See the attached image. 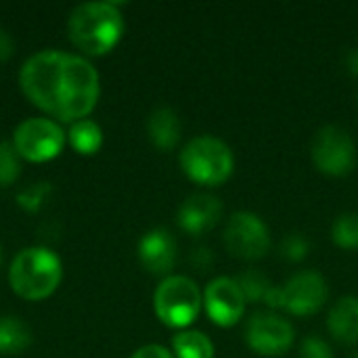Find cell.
I'll use <instances>...</instances> for the list:
<instances>
[{"label": "cell", "instance_id": "6da1fadb", "mask_svg": "<svg viewBox=\"0 0 358 358\" xmlns=\"http://www.w3.org/2000/svg\"><path fill=\"white\" fill-rule=\"evenodd\" d=\"M23 94L44 113L61 122L86 120L99 103L101 80L94 65L71 52L38 50L19 69Z\"/></svg>", "mask_w": 358, "mask_h": 358}, {"label": "cell", "instance_id": "7a4b0ae2", "mask_svg": "<svg viewBox=\"0 0 358 358\" xmlns=\"http://www.w3.org/2000/svg\"><path fill=\"white\" fill-rule=\"evenodd\" d=\"M124 15L115 2H82L67 19V34L84 55L109 52L124 34Z\"/></svg>", "mask_w": 358, "mask_h": 358}, {"label": "cell", "instance_id": "3957f363", "mask_svg": "<svg viewBox=\"0 0 358 358\" xmlns=\"http://www.w3.org/2000/svg\"><path fill=\"white\" fill-rule=\"evenodd\" d=\"M63 279V264L59 256L48 248H25L21 250L8 268L10 289L29 302L48 298Z\"/></svg>", "mask_w": 358, "mask_h": 358}, {"label": "cell", "instance_id": "277c9868", "mask_svg": "<svg viewBox=\"0 0 358 358\" xmlns=\"http://www.w3.org/2000/svg\"><path fill=\"white\" fill-rule=\"evenodd\" d=\"M178 164L191 182L199 187H220L235 172V153L222 138L199 134L182 147Z\"/></svg>", "mask_w": 358, "mask_h": 358}, {"label": "cell", "instance_id": "5b68a950", "mask_svg": "<svg viewBox=\"0 0 358 358\" xmlns=\"http://www.w3.org/2000/svg\"><path fill=\"white\" fill-rule=\"evenodd\" d=\"M155 317L170 329H189L203 310V292L185 275L164 277L153 294Z\"/></svg>", "mask_w": 358, "mask_h": 358}, {"label": "cell", "instance_id": "8992f818", "mask_svg": "<svg viewBox=\"0 0 358 358\" xmlns=\"http://www.w3.org/2000/svg\"><path fill=\"white\" fill-rule=\"evenodd\" d=\"M329 298L327 281L317 271H300L292 275L283 285H275L264 304L273 313H285L292 317H313L323 310Z\"/></svg>", "mask_w": 358, "mask_h": 358}, {"label": "cell", "instance_id": "52a82bcc", "mask_svg": "<svg viewBox=\"0 0 358 358\" xmlns=\"http://www.w3.org/2000/svg\"><path fill=\"white\" fill-rule=\"evenodd\" d=\"M222 243L233 258L256 262L271 252L273 237L268 224L256 212L241 210L231 214V218L227 220Z\"/></svg>", "mask_w": 358, "mask_h": 358}, {"label": "cell", "instance_id": "ba28073f", "mask_svg": "<svg viewBox=\"0 0 358 358\" xmlns=\"http://www.w3.org/2000/svg\"><path fill=\"white\" fill-rule=\"evenodd\" d=\"M310 157L321 174L340 178L350 174L357 166V143L346 128L329 124L315 134Z\"/></svg>", "mask_w": 358, "mask_h": 358}, {"label": "cell", "instance_id": "9c48e42d", "mask_svg": "<svg viewBox=\"0 0 358 358\" xmlns=\"http://www.w3.org/2000/svg\"><path fill=\"white\" fill-rule=\"evenodd\" d=\"M65 145V130L50 117L23 120L13 132V147L21 159L42 164L55 159Z\"/></svg>", "mask_w": 358, "mask_h": 358}, {"label": "cell", "instance_id": "30bf717a", "mask_svg": "<svg viewBox=\"0 0 358 358\" xmlns=\"http://www.w3.org/2000/svg\"><path fill=\"white\" fill-rule=\"evenodd\" d=\"M296 340L294 325L273 310L254 313L245 325V344L258 357L275 358L289 352Z\"/></svg>", "mask_w": 358, "mask_h": 358}, {"label": "cell", "instance_id": "8fae6325", "mask_svg": "<svg viewBox=\"0 0 358 358\" xmlns=\"http://www.w3.org/2000/svg\"><path fill=\"white\" fill-rule=\"evenodd\" d=\"M248 300L237 277H216L203 289V310L208 319L222 329L239 325L245 315Z\"/></svg>", "mask_w": 358, "mask_h": 358}, {"label": "cell", "instance_id": "7c38bea8", "mask_svg": "<svg viewBox=\"0 0 358 358\" xmlns=\"http://www.w3.org/2000/svg\"><path fill=\"white\" fill-rule=\"evenodd\" d=\"M222 201L216 195L210 193H195L189 195L176 214L178 227L193 237H201L206 233H210L220 220H222Z\"/></svg>", "mask_w": 358, "mask_h": 358}, {"label": "cell", "instance_id": "4fadbf2b", "mask_svg": "<svg viewBox=\"0 0 358 358\" xmlns=\"http://www.w3.org/2000/svg\"><path fill=\"white\" fill-rule=\"evenodd\" d=\"M136 254L145 271L151 275L170 277V271L176 264V241L168 229L157 227L141 237Z\"/></svg>", "mask_w": 358, "mask_h": 358}, {"label": "cell", "instance_id": "5bb4252c", "mask_svg": "<svg viewBox=\"0 0 358 358\" xmlns=\"http://www.w3.org/2000/svg\"><path fill=\"white\" fill-rule=\"evenodd\" d=\"M327 329L329 336L344 344H358V298L357 296H342L334 302L327 313Z\"/></svg>", "mask_w": 358, "mask_h": 358}, {"label": "cell", "instance_id": "9a60e30c", "mask_svg": "<svg viewBox=\"0 0 358 358\" xmlns=\"http://www.w3.org/2000/svg\"><path fill=\"white\" fill-rule=\"evenodd\" d=\"M147 134L155 149L159 151H172L182 136V124L174 109L170 107H157L151 111L147 120Z\"/></svg>", "mask_w": 358, "mask_h": 358}, {"label": "cell", "instance_id": "2e32d148", "mask_svg": "<svg viewBox=\"0 0 358 358\" xmlns=\"http://www.w3.org/2000/svg\"><path fill=\"white\" fill-rule=\"evenodd\" d=\"M172 355L174 358H214V342L197 329L178 331L172 338Z\"/></svg>", "mask_w": 358, "mask_h": 358}, {"label": "cell", "instance_id": "e0dca14e", "mask_svg": "<svg viewBox=\"0 0 358 358\" xmlns=\"http://www.w3.org/2000/svg\"><path fill=\"white\" fill-rule=\"evenodd\" d=\"M31 340V329L19 317H0V355H21Z\"/></svg>", "mask_w": 358, "mask_h": 358}, {"label": "cell", "instance_id": "ac0fdd59", "mask_svg": "<svg viewBox=\"0 0 358 358\" xmlns=\"http://www.w3.org/2000/svg\"><path fill=\"white\" fill-rule=\"evenodd\" d=\"M67 141L69 145L84 155H92L101 149L103 145V130L96 122L92 120H78L71 124L69 132H67Z\"/></svg>", "mask_w": 358, "mask_h": 358}, {"label": "cell", "instance_id": "d6986e66", "mask_svg": "<svg viewBox=\"0 0 358 358\" xmlns=\"http://www.w3.org/2000/svg\"><path fill=\"white\" fill-rule=\"evenodd\" d=\"M331 241L336 248L355 252L358 250V214L344 212L331 224Z\"/></svg>", "mask_w": 358, "mask_h": 358}, {"label": "cell", "instance_id": "ffe728a7", "mask_svg": "<svg viewBox=\"0 0 358 358\" xmlns=\"http://www.w3.org/2000/svg\"><path fill=\"white\" fill-rule=\"evenodd\" d=\"M237 281H239V285H241V292H243L245 300L252 302V304L264 302L266 296H268V292L275 287V285L271 283V279H268L264 273L256 271V268H250V271L241 273V275L237 277Z\"/></svg>", "mask_w": 358, "mask_h": 358}, {"label": "cell", "instance_id": "44dd1931", "mask_svg": "<svg viewBox=\"0 0 358 358\" xmlns=\"http://www.w3.org/2000/svg\"><path fill=\"white\" fill-rule=\"evenodd\" d=\"M310 239L304 235V233H300V231H292V233H287L283 239H281V243H279V254H281V258L283 260H287V262H292V264H300V262H304L308 256H310Z\"/></svg>", "mask_w": 358, "mask_h": 358}, {"label": "cell", "instance_id": "7402d4cb", "mask_svg": "<svg viewBox=\"0 0 358 358\" xmlns=\"http://www.w3.org/2000/svg\"><path fill=\"white\" fill-rule=\"evenodd\" d=\"M21 174V157L13 143L0 141V187L13 185Z\"/></svg>", "mask_w": 358, "mask_h": 358}, {"label": "cell", "instance_id": "603a6c76", "mask_svg": "<svg viewBox=\"0 0 358 358\" xmlns=\"http://www.w3.org/2000/svg\"><path fill=\"white\" fill-rule=\"evenodd\" d=\"M50 191H52L50 182H36V185H29V187H25V189H21V191L17 193V203H19L23 210H27V212H38V210L46 203Z\"/></svg>", "mask_w": 358, "mask_h": 358}, {"label": "cell", "instance_id": "cb8c5ba5", "mask_svg": "<svg viewBox=\"0 0 358 358\" xmlns=\"http://www.w3.org/2000/svg\"><path fill=\"white\" fill-rule=\"evenodd\" d=\"M300 358H336L334 348L319 336H306L300 342Z\"/></svg>", "mask_w": 358, "mask_h": 358}, {"label": "cell", "instance_id": "d4e9b609", "mask_svg": "<svg viewBox=\"0 0 358 358\" xmlns=\"http://www.w3.org/2000/svg\"><path fill=\"white\" fill-rule=\"evenodd\" d=\"M189 260H191V264L197 268V271H210L212 266H214V252L210 250V248H197V250H193V254L189 256Z\"/></svg>", "mask_w": 358, "mask_h": 358}, {"label": "cell", "instance_id": "484cf974", "mask_svg": "<svg viewBox=\"0 0 358 358\" xmlns=\"http://www.w3.org/2000/svg\"><path fill=\"white\" fill-rule=\"evenodd\" d=\"M130 358H174L172 350H168L166 346H159V344H147V346H141L138 350H134Z\"/></svg>", "mask_w": 358, "mask_h": 358}, {"label": "cell", "instance_id": "4316f807", "mask_svg": "<svg viewBox=\"0 0 358 358\" xmlns=\"http://www.w3.org/2000/svg\"><path fill=\"white\" fill-rule=\"evenodd\" d=\"M13 50H15V42H13L10 34H8V31H4V29L0 27V61L10 59Z\"/></svg>", "mask_w": 358, "mask_h": 358}, {"label": "cell", "instance_id": "83f0119b", "mask_svg": "<svg viewBox=\"0 0 358 358\" xmlns=\"http://www.w3.org/2000/svg\"><path fill=\"white\" fill-rule=\"evenodd\" d=\"M344 69L352 76L358 78V48H348L344 55Z\"/></svg>", "mask_w": 358, "mask_h": 358}, {"label": "cell", "instance_id": "f1b7e54d", "mask_svg": "<svg viewBox=\"0 0 358 358\" xmlns=\"http://www.w3.org/2000/svg\"><path fill=\"white\" fill-rule=\"evenodd\" d=\"M0 258H2V248H0Z\"/></svg>", "mask_w": 358, "mask_h": 358}, {"label": "cell", "instance_id": "f546056e", "mask_svg": "<svg viewBox=\"0 0 358 358\" xmlns=\"http://www.w3.org/2000/svg\"><path fill=\"white\" fill-rule=\"evenodd\" d=\"M352 358H358V352H357V355H355V357H352Z\"/></svg>", "mask_w": 358, "mask_h": 358}, {"label": "cell", "instance_id": "4dcf8cb0", "mask_svg": "<svg viewBox=\"0 0 358 358\" xmlns=\"http://www.w3.org/2000/svg\"><path fill=\"white\" fill-rule=\"evenodd\" d=\"M357 101H358V92H357Z\"/></svg>", "mask_w": 358, "mask_h": 358}]
</instances>
